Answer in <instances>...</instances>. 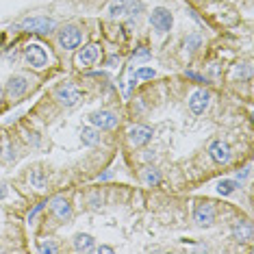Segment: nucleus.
I'll use <instances>...</instances> for the list:
<instances>
[{
	"label": "nucleus",
	"instance_id": "nucleus-1",
	"mask_svg": "<svg viewBox=\"0 0 254 254\" xmlns=\"http://www.w3.org/2000/svg\"><path fill=\"white\" fill-rule=\"evenodd\" d=\"M150 24H152V28L159 33V35H165V33H170L172 24H174L172 11H170V9H165V7L152 9V13H150Z\"/></svg>",
	"mask_w": 254,
	"mask_h": 254
},
{
	"label": "nucleus",
	"instance_id": "nucleus-2",
	"mask_svg": "<svg viewBox=\"0 0 254 254\" xmlns=\"http://www.w3.org/2000/svg\"><path fill=\"white\" fill-rule=\"evenodd\" d=\"M80 42H83V33H80L78 26L67 24V26H63L61 31H59V44H61V48L76 50L78 46H80Z\"/></svg>",
	"mask_w": 254,
	"mask_h": 254
},
{
	"label": "nucleus",
	"instance_id": "nucleus-3",
	"mask_svg": "<svg viewBox=\"0 0 254 254\" xmlns=\"http://www.w3.org/2000/svg\"><path fill=\"white\" fill-rule=\"evenodd\" d=\"M55 26H57V22L53 18H42V15L26 18L20 24L22 31H28V33H50V31H55Z\"/></svg>",
	"mask_w": 254,
	"mask_h": 254
},
{
	"label": "nucleus",
	"instance_id": "nucleus-4",
	"mask_svg": "<svg viewBox=\"0 0 254 254\" xmlns=\"http://www.w3.org/2000/svg\"><path fill=\"white\" fill-rule=\"evenodd\" d=\"M24 59L31 63L33 67H37V70L48 65V53L44 50L42 44H28L24 48Z\"/></svg>",
	"mask_w": 254,
	"mask_h": 254
},
{
	"label": "nucleus",
	"instance_id": "nucleus-5",
	"mask_svg": "<svg viewBox=\"0 0 254 254\" xmlns=\"http://www.w3.org/2000/svg\"><path fill=\"white\" fill-rule=\"evenodd\" d=\"M55 96H57V100H59L63 107H74L80 100V96L83 94H80V89L76 87V85L65 83V85H61V87H57Z\"/></svg>",
	"mask_w": 254,
	"mask_h": 254
},
{
	"label": "nucleus",
	"instance_id": "nucleus-6",
	"mask_svg": "<svg viewBox=\"0 0 254 254\" xmlns=\"http://www.w3.org/2000/svg\"><path fill=\"white\" fill-rule=\"evenodd\" d=\"M209 157L215 161L217 165H226L230 161V157H233V152H230V146L226 141L217 139V141H213L209 146Z\"/></svg>",
	"mask_w": 254,
	"mask_h": 254
},
{
	"label": "nucleus",
	"instance_id": "nucleus-7",
	"mask_svg": "<svg viewBox=\"0 0 254 254\" xmlns=\"http://www.w3.org/2000/svg\"><path fill=\"white\" fill-rule=\"evenodd\" d=\"M150 139H152V128H148V126L137 124V126H130V128H128V141H130V146L141 148V146H146Z\"/></svg>",
	"mask_w": 254,
	"mask_h": 254
},
{
	"label": "nucleus",
	"instance_id": "nucleus-8",
	"mask_svg": "<svg viewBox=\"0 0 254 254\" xmlns=\"http://www.w3.org/2000/svg\"><path fill=\"white\" fill-rule=\"evenodd\" d=\"M193 219L198 226H211V224L215 222V209H213L211 202H202V204L195 206Z\"/></svg>",
	"mask_w": 254,
	"mask_h": 254
},
{
	"label": "nucleus",
	"instance_id": "nucleus-9",
	"mask_svg": "<svg viewBox=\"0 0 254 254\" xmlns=\"http://www.w3.org/2000/svg\"><path fill=\"white\" fill-rule=\"evenodd\" d=\"M209 102H211V94L206 89H198L189 96V109L195 113V115H202L209 109Z\"/></svg>",
	"mask_w": 254,
	"mask_h": 254
},
{
	"label": "nucleus",
	"instance_id": "nucleus-10",
	"mask_svg": "<svg viewBox=\"0 0 254 254\" xmlns=\"http://www.w3.org/2000/svg\"><path fill=\"white\" fill-rule=\"evenodd\" d=\"M89 120L98 130H111V128H115V124H118V115L111 111H96Z\"/></svg>",
	"mask_w": 254,
	"mask_h": 254
},
{
	"label": "nucleus",
	"instance_id": "nucleus-11",
	"mask_svg": "<svg viewBox=\"0 0 254 254\" xmlns=\"http://www.w3.org/2000/svg\"><path fill=\"white\" fill-rule=\"evenodd\" d=\"M98 57H100V50H98V46L96 44H89V46H85V48L78 50L76 65L78 67H89V65H94V63L98 61Z\"/></svg>",
	"mask_w": 254,
	"mask_h": 254
},
{
	"label": "nucleus",
	"instance_id": "nucleus-12",
	"mask_svg": "<svg viewBox=\"0 0 254 254\" xmlns=\"http://www.w3.org/2000/svg\"><path fill=\"white\" fill-rule=\"evenodd\" d=\"M48 204H50V211L55 213V217H59V219H70L72 217V206L63 195H57V198H53Z\"/></svg>",
	"mask_w": 254,
	"mask_h": 254
},
{
	"label": "nucleus",
	"instance_id": "nucleus-13",
	"mask_svg": "<svg viewBox=\"0 0 254 254\" xmlns=\"http://www.w3.org/2000/svg\"><path fill=\"white\" fill-rule=\"evenodd\" d=\"M26 89H28V80H26V76L18 74V76H11V78H9L7 91H9V96H11V98H20Z\"/></svg>",
	"mask_w": 254,
	"mask_h": 254
},
{
	"label": "nucleus",
	"instance_id": "nucleus-14",
	"mask_svg": "<svg viewBox=\"0 0 254 254\" xmlns=\"http://www.w3.org/2000/svg\"><path fill=\"white\" fill-rule=\"evenodd\" d=\"M94 246H96L94 237L87 235V233H80V235L74 237V250L76 252H91Z\"/></svg>",
	"mask_w": 254,
	"mask_h": 254
},
{
	"label": "nucleus",
	"instance_id": "nucleus-15",
	"mask_svg": "<svg viewBox=\"0 0 254 254\" xmlns=\"http://www.w3.org/2000/svg\"><path fill=\"white\" fill-rule=\"evenodd\" d=\"M130 4H132V0H111V4H109V15H111V18H118V15L128 13Z\"/></svg>",
	"mask_w": 254,
	"mask_h": 254
},
{
	"label": "nucleus",
	"instance_id": "nucleus-16",
	"mask_svg": "<svg viewBox=\"0 0 254 254\" xmlns=\"http://www.w3.org/2000/svg\"><path fill=\"white\" fill-rule=\"evenodd\" d=\"M80 139H83L85 146H98L100 143V130L91 128V126H87V128H83V132H80Z\"/></svg>",
	"mask_w": 254,
	"mask_h": 254
},
{
	"label": "nucleus",
	"instance_id": "nucleus-17",
	"mask_svg": "<svg viewBox=\"0 0 254 254\" xmlns=\"http://www.w3.org/2000/svg\"><path fill=\"white\" fill-rule=\"evenodd\" d=\"M239 189V181H233V178H224V181L217 183V193L219 195H230Z\"/></svg>",
	"mask_w": 254,
	"mask_h": 254
},
{
	"label": "nucleus",
	"instance_id": "nucleus-18",
	"mask_svg": "<svg viewBox=\"0 0 254 254\" xmlns=\"http://www.w3.org/2000/svg\"><path fill=\"white\" fill-rule=\"evenodd\" d=\"M233 233H235L237 239H241V241H250L252 239V226H250V224H244V222L237 224Z\"/></svg>",
	"mask_w": 254,
	"mask_h": 254
},
{
	"label": "nucleus",
	"instance_id": "nucleus-19",
	"mask_svg": "<svg viewBox=\"0 0 254 254\" xmlns=\"http://www.w3.org/2000/svg\"><path fill=\"white\" fill-rule=\"evenodd\" d=\"M141 181L146 185H159L161 183L159 170H154V167H146V170H143V174H141Z\"/></svg>",
	"mask_w": 254,
	"mask_h": 254
},
{
	"label": "nucleus",
	"instance_id": "nucleus-20",
	"mask_svg": "<svg viewBox=\"0 0 254 254\" xmlns=\"http://www.w3.org/2000/svg\"><path fill=\"white\" fill-rule=\"evenodd\" d=\"M31 185H33V187H37V189L46 187V176H44L42 170H33L31 172Z\"/></svg>",
	"mask_w": 254,
	"mask_h": 254
},
{
	"label": "nucleus",
	"instance_id": "nucleus-21",
	"mask_svg": "<svg viewBox=\"0 0 254 254\" xmlns=\"http://www.w3.org/2000/svg\"><path fill=\"white\" fill-rule=\"evenodd\" d=\"M200 44H202V37L198 35V33H193V35H189V37H187V42H185V48H187L189 53H193V50L198 48Z\"/></svg>",
	"mask_w": 254,
	"mask_h": 254
},
{
	"label": "nucleus",
	"instance_id": "nucleus-22",
	"mask_svg": "<svg viewBox=\"0 0 254 254\" xmlns=\"http://www.w3.org/2000/svg\"><path fill=\"white\" fill-rule=\"evenodd\" d=\"M135 78H139V80L154 78V70H152V67H139V70L135 72Z\"/></svg>",
	"mask_w": 254,
	"mask_h": 254
},
{
	"label": "nucleus",
	"instance_id": "nucleus-23",
	"mask_svg": "<svg viewBox=\"0 0 254 254\" xmlns=\"http://www.w3.org/2000/svg\"><path fill=\"white\" fill-rule=\"evenodd\" d=\"M59 248H57L55 244H50V241H44V244H39V252H44V254H55Z\"/></svg>",
	"mask_w": 254,
	"mask_h": 254
},
{
	"label": "nucleus",
	"instance_id": "nucleus-24",
	"mask_svg": "<svg viewBox=\"0 0 254 254\" xmlns=\"http://www.w3.org/2000/svg\"><path fill=\"white\" fill-rule=\"evenodd\" d=\"M148 57H150V50L146 46H139V48L132 53V59H148Z\"/></svg>",
	"mask_w": 254,
	"mask_h": 254
},
{
	"label": "nucleus",
	"instance_id": "nucleus-25",
	"mask_svg": "<svg viewBox=\"0 0 254 254\" xmlns=\"http://www.w3.org/2000/svg\"><path fill=\"white\" fill-rule=\"evenodd\" d=\"M46 204H48V202H39V204L35 206V209H33L31 213H28V222H33V219H35V217H37V213H39V211H42V209H44V206H46Z\"/></svg>",
	"mask_w": 254,
	"mask_h": 254
},
{
	"label": "nucleus",
	"instance_id": "nucleus-26",
	"mask_svg": "<svg viewBox=\"0 0 254 254\" xmlns=\"http://www.w3.org/2000/svg\"><path fill=\"white\" fill-rule=\"evenodd\" d=\"M187 78H191V80H198V83H206L204 76H200V74H195V72H187Z\"/></svg>",
	"mask_w": 254,
	"mask_h": 254
},
{
	"label": "nucleus",
	"instance_id": "nucleus-27",
	"mask_svg": "<svg viewBox=\"0 0 254 254\" xmlns=\"http://www.w3.org/2000/svg\"><path fill=\"white\" fill-rule=\"evenodd\" d=\"M98 252H105V254H113V248H109V246H100V248H98Z\"/></svg>",
	"mask_w": 254,
	"mask_h": 254
},
{
	"label": "nucleus",
	"instance_id": "nucleus-28",
	"mask_svg": "<svg viewBox=\"0 0 254 254\" xmlns=\"http://www.w3.org/2000/svg\"><path fill=\"white\" fill-rule=\"evenodd\" d=\"M2 94H4V91H2V87H0V100H2Z\"/></svg>",
	"mask_w": 254,
	"mask_h": 254
}]
</instances>
